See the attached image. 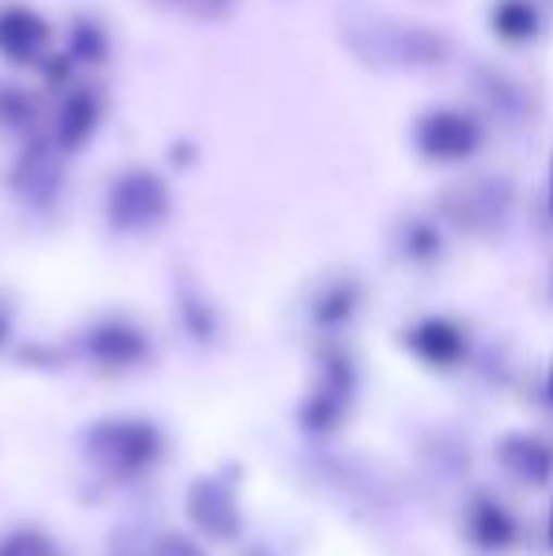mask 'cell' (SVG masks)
Here are the masks:
<instances>
[{
	"instance_id": "cell-1",
	"label": "cell",
	"mask_w": 553,
	"mask_h": 556,
	"mask_svg": "<svg viewBox=\"0 0 553 556\" xmlns=\"http://www.w3.org/2000/svg\"><path fill=\"white\" fill-rule=\"evenodd\" d=\"M163 443L144 420H99L84 435V454L106 477H137L155 466Z\"/></svg>"
},
{
	"instance_id": "cell-2",
	"label": "cell",
	"mask_w": 553,
	"mask_h": 556,
	"mask_svg": "<svg viewBox=\"0 0 553 556\" xmlns=\"http://www.w3.org/2000/svg\"><path fill=\"white\" fill-rule=\"evenodd\" d=\"M171 216V190L155 170L129 167L106 190V220L122 235L155 231Z\"/></svg>"
},
{
	"instance_id": "cell-3",
	"label": "cell",
	"mask_w": 553,
	"mask_h": 556,
	"mask_svg": "<svg viewBox=\"0 0 553 556\" xmlns=\"http://www.w3.org/2000/svg\"><path fill=\"white\" fill-rule=\"evenodd\" d=\"M414 144L428 163H463L481 148V125L470 114L440 106L417 122Z\"/></svg>"
},
{
	"instance_id": "cell-4",
	"label": "cell",
	"mask_w": 553,
	"mask_h": 556,
	"mask_svg": "<svg viewBox=\"0 0 553 556\" xmlns=\"http://www.w3.org/2000/svg\"><path fill=\"white\" fill-rule=\"evenodd\" d=\"M53 30L38 12L23 4L0 8V58L8 65H42L50 53Z\"/></svg>"
},
{
	"instance_id": "cell-5",
	"label": "cell",
	"mask_w": 553,
	"mask_h": 556,
	"mask_svg": "<svg viewBox=\"0 0 553 556\" xmlns=\"http://www.w3.org/2000/svg\"><path fill=\"white\" fill-rule=\"evenodd\" d=\"M186 511H190L193 527L205 530L209 538H231L239 530V507L231 481L224 477H201L186 492Z\"/></svg>"
},
{
	"instance_id": "cell-6",
	"label": "cell",
	"mask_w": 553,
	"mask_h": 556,
	"mask_svg": "<svg viewBox=\"0 0 553 556\" xmlns=\"http://www.w3.org/2000/svg\"><path fill=\"white\" fill-rule=\"evenodd\" d=\"M99 122H103V99L99 91H88V88H76V91H65V99L58 103V114H53V148L61 155H76L91 137H96Z\"/></svg>"
},
{
	"instance_id": "cell-7",
	"label": "cell",
	"mask_w": 553,
	"mask_h": 556,
	"mask_svg": "<svg viewBox=\"0 0 553 556\" xmlns=\"http://www.w3.org/2000/svg\"><path fill=\"white\" fill-rule=\"evenodd\" d=\"M61 152L53 148V140H30V148L20 155L12 170V186L23 201L30 205H50L58 198L61 186V167H58Z\"/></svg>"
},
{
	"instance_id": "cell-8",
	"label": "cell",
	"mask_w": 553,
	"mask_h": 556,
	"mask_svg": "<svg viewBox=\"0 0 553 556\" xmlns=\"http://www.w3.org/2000/svg\"><path fill=\"white\" fill-rule=\"evenodd\" d=\"M353 390V371L341 356H326L323 359V379H318L315 394L303 405V425L311 432H323V428H334L345 409V397Z\"/></svg>"
},
{
	"instance_id": "cell-9",
	"label": "cell",
	"mask_w": 553,
	"mask_h": 556,
	"mask_svg": "<svg viewBox=\"0 0 553 556\" xmlns=\"http://www.w3.org/2000/svg\"><path fill=\"white\" fill-rule=\"evenodd\" d=\"M84 349L103 367H134L148 356L144 333H140L134 323H122V318L91 326L88 337H84Z\"/></svg>"
},
{
	"instance_id": "cell-10",
	"label": "cell",
	"mask_w": 553,
	"mask_h": 556,
	"mask_svg": "<svg viewBox=\"0 0 553 556\" xmlns=\"http://www.w3.org/2000/svg\"><path fill=\"white\" fill-rule=\"evenodd\" d=\"M493 27L508 42H527L539 30V12L531 8V0H501L493 8Z\"/></svg>"
},
{
	"instance_id": "cell-11",
	"label": "cell",
	"mask_w": 553,
	"mask_h": 556,
	"mask_svg": "<svg viewBox=\"0 0 553 556\" xmlns=\"http://www.w3.org/2000/svg\"><path fill=\"white\" fill-rule=\"evenodd\" d=\"M35 103L27 99V91L20 88H4L0 84V129L4 132H15V137H27V132H35Z\"/></svg>"
},
{
	"instance_id": "cell-12",
	"label": "cell",
	"mask_w": 553,
	"mask_h": 556,
	"mask_svg": "<svg viewBox=\"0 0 553 556\" xmlns=\"http://www.w3.org/2000/svg\"><path fill=\"white\" fill-rule=\"evenodd\" d=\"M414 349L428 359H451L458 352V333L451 330L448 323H420L414 333H410Z\"/></svg>"
},
{
	"instance_id": "cell-13",
	"label": "cell",
	"mask_w": 553,
	"mask_h": 556,
	"mask_svg": "<svg viewBox=\"0 0 553 556\" xmlns=\"http://www.w3.org/2000/svg\"><path fill=\"white\" fill-rule=\"evenodd\" d=\"M163 12L183 15V20L193 23H221L236 12V0H155Z\"/></svg>"
},
{
	"instance_id": "cell-14",
	"label": "cell",
	"mask_w": 553,
	"mask_h": 556,
	"mask_svg": "<svg viewBox=\"0 0 553 556\" xmlns=\"http://www.w3.org/2000/svg\"><path fill=\"white\" fill-rule=\"evenodd\" d=\"M103 58H106V38H103V30H99L91 20H80L73 27V46H68V61H76V65H99Z\"/></svg>"
},
{
	"instance_id": "cell-15",
	"label": "cell",
	"mask_w": 553,
	"mask_h": 556,
	"mask_svg": "<svg viewBox=\"0 0 553 556\" xmlns=\"http://www.w3.org/2000/svg\"><path fill=\"white\" fill-rule=\"evenodd\" d=\"M353 307H356V288H349V285H334L330 292L318 300V307H315V318H318V326H341L349 315H353Z\"/></svg>"
},
{
	"instance_id": "cell-16",
	"label": "cell",
	"mask_w": 553,
	"mask_h": 556,
	"mask_svg": "<svg viewBox=\"0 0 553 556\" xmlns=\"http://www.w3.org/2000/svg\"><path fill=\"white\" fill-rule=\"evenodd\" d=\"M0 556H61L58 545L38 530H15L0 542Z\"/></svg>"
},
{
	"instance_id": "cell-17",
	"label": "cell",
	"mask_w": 553,
	"mask_h": 556,
	"mask_svg": "<svg viewBox=\"0 0 553 556\" xmlns=\"http://www.w3.org/2000/svg\"><path fill=\"white\" fill-rule=\"evenodd\" d=\"M152 556H205V553L183 534H160L152 545Z\"/></svg>"
},
{
	"instance_id": "cell-18",
	"label": "cell",
	"mask_w": 553,
	"mask_h": 556,
	"mask_svg": "<svg viewBox=\"0 0 553 556\" xmlns=\"http://www.w3.org/2000/svg\"><path fill=\"white\" fill-rule=\"evenodd\" d=\"M8 330H12V326H8V315H4V311H0V344L8 341Z\"/></svg>"
},
{
	"instance_id": "cell-19",
	"label": "cell",
	"mask_w": 553,
	"mask_h": 556,
	"mask_svg": "<svg viewBox=\"0 0 553 556\" xmlns=\"http://www.w3.org/2000/svg\"><path fill=\"white\" fill-rule=\"evenodd\" d=\"M550 205H553V182H550Z\"/></svg>"
}]
</instances>
